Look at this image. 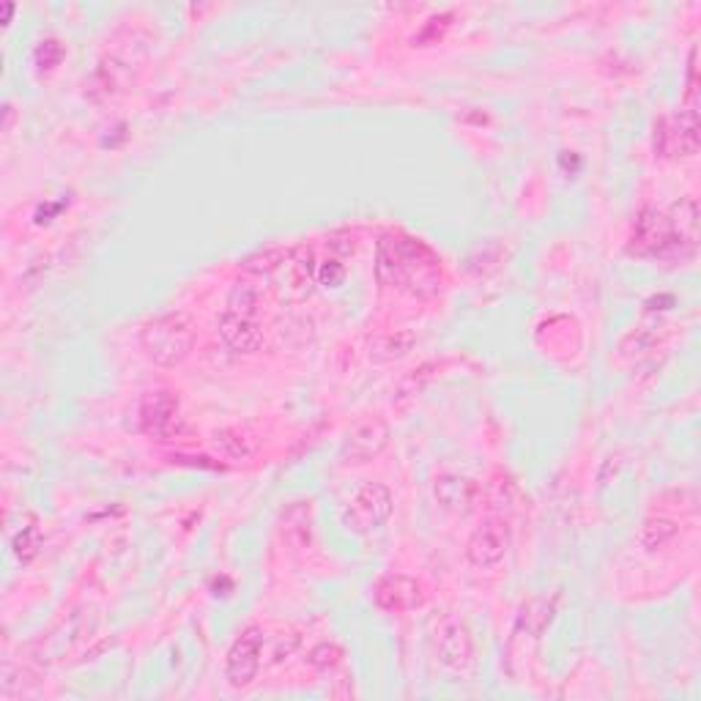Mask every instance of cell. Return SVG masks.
I'll return each instance as SVG.
<instances>
[{"label": "cell", "mask_w": 701, "mask_h": 701, "mask_svg": "<svg viewBox=\"0 0 701 701\" xmlns=\"http://www.w3.org/2000/svg\"><path fill=\"white\" fill-rule=\"evenodd\" d=\"M376 278L381 285L409 291L415 296H434L439 291V257L419 238L387 233L376 253Z\"/></svg>", "instance_id": "1"}, {"label": "cell", "mask_w": 701, "mask_h": 701, "mask_svg": "<svg viewBox=\"0 0 701 701\" xmlns=\"http://www.w3.org/2000/svg\"><path fill=\"white\" fill-rule=\"evenodd\" d=\"M627 253L639 257H663V261H688L697 255V238L685 236L666 214L644 208L633 227Z\"/></svg>", "instance_id": "2"}, {"label": "cell", "mask_w": 701, "mask_h": 701, "mask_svg": "<svg viewBox=\"0 0 701 701\" xmlns=\"http://www.w3.org/2000/svg\"><path fill=\"white\" fill-rule=\"evenodd\" d=\"M140 345L146 357L162 368L184 362L195 345V329L184 313H167L148 321L140 332Z\"/></svg>", "instance_id": "3"}, {"label": "cell", "mask_w": 701, "mask_h": 701, "mask_svg": "<svg viewBox=\"0 0 701 701\" xmlns=\"http://www.w3.org/2000/svg\"><path fill=\"white\" fill-rule=\"evenodd\" d=\"M389 515H392L389 488L381 483H368L345 507L343 524L353 535H370V532H379L387 524Z\"/></svg>", "instance_id": "4"}, {"label": "cell", "mask_w": 701, "mask_h": 701, "mask_svg": "<svg viewBox=\"0 0 701 701\" xmlns=\"http://www.w3.org/2000/svg\"><path fill=\"white\" fill-rule=\"evenodd\" d=\"M510 526L502 518H488L471 532L469 543H466V559L471 565L479 567V571H488V567H496L505 554L510 551Z\"/></svg>", "instance_id": "5"}, {"label": "cell", "mask_w": 701, "mask_h": 701, "mask_svg": "<svg viewBox=\"0 0 701 701\" xmlns=\"http://www.w3.org/2000/svg\"><path fill=\"white\" fill-rule=\"evenodd\" d=\"M261 650H263V631L261 627H247L244 633H238V639L233 641V646L227 650L225 658V680L233 688H247L253 685L261 669Z\"/></svg>", "instance_id": "6"}, {"label": "cell", "mask_w": 701, "mask_h": 701, "mask_svg": "<svg viewBox=\"0 0 701 701\" xmlns=\"http://www.w3.org/2000/svg\"><path fill=\"white\" fill-rule=\"evenodd\" d=\"M655 152L693 157L699 152V113L680 110V116L655 124Z\"/></svg>", "instance_id": "7"}, {"label": "cell", "mask_w": 701, "mask_h": 701, "mask_svg": "<svg viewBox=\"0 0 701 701\" xmlns=\"http://www.w3.org/2000/svg\"><path fill=\"white\" fill-rule=\"evenodd\" d=\"M373 601L381 611H389V614H400V611H411L417 606H422L425 595L422 586L417 584L415 578L400 573H389L379 578L373 590Z\"/></svg>", "instance_id": "8"}, {"label": "cell", "mask_w": 701, "mask_h": 701, "mask_svg": "<svg viewBox=\"0 0 701 701\" xmlns=\"http://www.w3.org/2000/svg\"><path fill=\"white\" fill-rule=\"evenodd\" d=\"M178 422V398L173 392H152L140 403V428L152 439H171Z\"/></svg>", "instance_id": "9"}, {"label": "cell", "mask_w": 701, "mask_h": 701, "mask_svg": "<svg viewBox=\"0 0 701 701\" xmlns=\"http://www.w3.org/2000/svg\"><path fill=\"white\" fill-rule=\"evenodd\" d=\"M389 441V428L383 419H364V422L353 425L345 436L343 445V458L349 464H364V460H373L376 455L383 452Z\"/></svg>", "instance_id": "10"}, {"label": "cell", "mask_w": 701, "mask_h": 701, "mask_svg": "<svg viewBox=\"0 0 701 701\" xmlns=\"http://www.w3.org/2000/svg\"><path fill=\"white\" fill-rule=\"evenodd\" d=\"M257 313H242V310L225 308L220 319V334L225 345L236 353H255L263 345V329L255 319Z\"/></svg>", "instance_id": "11"}, {"label": "cell", "mask_w": 701, "mask_h": 701, "mask_svg": "<svg viewBox=\"0 0 701 701\" xmlns=\"http://www.w3.org/2000/svg\"><path fill=\"white\" fill-rule=\"evenodd\" d=\"M475 655V644H471V633L464 622H449L439 636V658L447 669L464 671L471 663Z\"/></svg>", "instance_id": "12"}, {"label": "cell", "mask_w": 701, "mask_h": 701, "mask_svg": "<svg viewBox=\"0 0 701 701\" xmlns=\"http://www.w3.org/2000/svg\"><path fill=\"white\" fill-rule=\"evenodd\" d=\"M436 499L445 510L452 513H469L475 507L479 496V485L475 479L460 477V475H445L436 479Z\"/></svg>", "instance_id": "13"}, {"label": "cell", "mask_w": 701, "mask_h": 701, "mask_svg": "<svg viewBox=\"0 0 701 701\" xmlns=\"http://www.w3.org/2000/svg\"><path fill=\"white\" fill-rule=\"evenodd\" d=\"M214 445H217L220 452L231 460H247L255 455V439L247 434V430H238V428L220 430V434L214 436Z\"/></svg>", "instance_id": "14"}, {"label": "cell", "mask_w": 701, "mask_h": 701, "mask_svg": "<svg viewBox=\"0 0 701 701\" xmlns=\"http://www.w3.org/2000/svg\"><path fill=\"white\" fill-rule=\"evenodd\" d=\"M676 537V524L669 518H650L644 524V529H641L639 541L641 545H644L646 551H658L663 548V545L671 543Z\"/></svg>", "instance_id": "15"}, {"label": "cell", "mask_w": 701, "mask_h": 701, "mask_svg": "<svg viewBox=\"0 0 701 701\" xmlns=\"http://www.w3.org/2000/svg\"><path fill=\"white\" fill-rule=\"evenodd\" d=\"M11 548H14V556L22 562V565L33 562L36 554H39V548H41L39 529H36V526H26L22 532H17V537L11 541Z\"/></svg>", "instance_id": "16"}, {"label": "cell", "mask_w": 701, "mask_h": 701, "mask_svg": "<svg viewBox=\"0 0 701 701\" xmlns=\"http://www.w3.org/2000/svg\"><path fill=\"white\" fill-rule=\"evenodd\" d=\"M64 56H66V50H64L61 41L45 39V41H39V47H36L33 61H36V66H39V69H56V66L64 61Z\"/></svg>", "instance_id": "17"}, {"label": "cell", "mask_w": 701, "mask_h": 701, "mask_svg": "<svg viewBox=\"0 0 701 701\" xmlns=\"http://www.w3.org/2000/svg\"><path fill=\"white\" fill-rule=\"evenodd\" d=\"M315 278H319V283L323 288H338V285H343V280H345V266L338 261V257H327V261H321Z\"/></svg>", "instance_id": "18"}, {"label": "cell", "mask_w": 701, "mask_h": 701, "mask_svg": "<svg viewBox=\"0 0 701 701\" xmlns=\"http://www.w3.org/2000/svg\"><path fill=\"white\" fill-rule=\"evenodd\" d=\"M340 658H343V652H340V646H334V644H321V646H315L313 655H310V663H313L315 669H332V666H338Z\"/></svg>", "instance_id": "19"}, {"label": "cell", "mask_w": 701, "mask_h": 701, "mask_svg": "<svg viewBox=\"0 0 701 701\" xmlns=\"http://www.w3.org/2000/svg\"><path fill=\"white\" fill-rule=\"evenodd\" d=\"M449 20V17H447ZM441 22V26H436V22H439V17H434V20H428V26L422 28V33L417 36L415 39V45H425V41H439L441 36H445V31L449 28V22Z\"/></svg>", "instance_id": "20"}, {"label": "cell", "mask_w": 701, "mask_h": 701, "mask_svg": "<svg viewBox=\"0 0 701 701\" xmlns=\"http://www.w3.org/2000/svg\"><path fill=\"white\" fill-rule=\"evenodd\" d=\"M64 206H66V203H64V201H61V203H56V206H41V208H39V212H36V223H39V225L50 223V220H52V217H56V214H58V212H61V208H64Z\"/></svg>", "instance_id": "21"}]
</instances>
